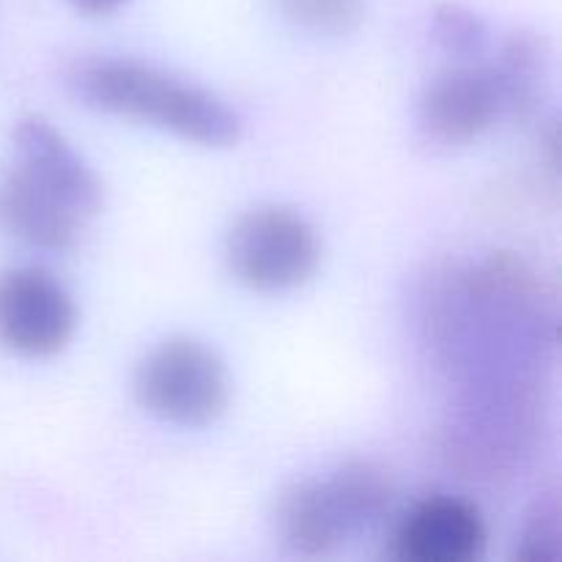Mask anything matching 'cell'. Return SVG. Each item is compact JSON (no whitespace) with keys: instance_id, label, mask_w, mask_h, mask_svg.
I'll use <instances>...</instances> for the list:
<instances>
[{"instance_id":"cell-7","label":"cell","mask_w":562,"mask_h":562,"mask_svg":"<svg viewBox=\"0 0 562 562\" xmlns=\"http://www.w3.org/2000/svg\"><path fill=\"white\" fill-rule=\"evenodd\" d=\"M14 165H20L33 181L53 192L77 217H97L104 203L102 181L49 121L38 115L22 119L14 130Z\"/></svg>"},{"instance_id":"cell-9","label":"cell","mask_w":562,"mask_h":562,"mask_svg":"<svg viewBox=\"0 0 562 562\" xmlns=\"http://www.w3.org/2000/svg\"><path fill=\"white\" fill-rule=\"evenodd\" d=\"M86 220L33 181L20 165L0 176V228L38 250H69Z\"/></svg>"},{"instance_id":"cell-5","label":"cell","mask_w":562,"mask_h":562,"mask_svg":"<svg viewBox=\"0 0 562 562\" xmlns=\"http://www.w3.org/2000/svg\"><path fill=\"white\" fill-rule=\"evenodd\" d=\"M77 307L66 285L42 267L0 274V346L27 360L60 355L75 338Z\"/></svg>"},{"instance_id":"cell-3","label":"cell","mask_w":562,"mask_h":562,"mask_svg":"<svg viewBox=\"0 0 562 562\" xmlns=\"http://www.w3.org/2000/svg\"><path fill=\"white\" fill-rule=\"evenodd\" d=\"M135 395L159 420L201 428L225 412L231 379L217 351L201 340L170 338L137 366Z\"/></svg>"},{"instance_id":"cell-14","label":"cell","mask_w":562,"mask_h":562,"mask_svg":"<svg viewBox=\"0 0 562 562\" xmlns=\"http://www.w3.org/2000/svg\"><path fill=\"white\" fill-rule=\"evenodd\" d=\"M69 3L75 5L77 11H82V14L99 16V14H110V11L121 9L126 0H69Z\"/></svg>"},{"instance_id":"cell-8","label":"cell","mask_w":562,"mask_h":562,"mask_svg":"<svg viewBox=\"0 0 562 562\" xmlns=\"http://www.w3.org/2000/svg\"><path fill=\"white\" fill-rule=\"evenodd\" d=\"M486 543L481 510L461 497L437 494L401 519L393 547L404 562H472L483 558Z\"/></svg>"},{"instance_id":"cell-11","label":"cell","mask_w":562,"mask_h":562,"mask_svg":"<svg viewBox=\"0 0 562 562\" xmlns=\"http://www.w3.org/2000/svg\"><path fill=\"white\" fill-rule=\"evenodd\" d=\"M289 22L313 36H346L366 16V0H278Z\"/></svg>"},{"instance_id":"cell-13","label":"cell","mask_w":562,"mask_h":562,"mask_svg":"<svg viewBox=\"0 0 562 562\" xmlns=\"http://www.w3.org/2000/svg\"><path fill=\"white\" fill-rule=\"evenodd\" d=\"M437 38L450 49V53L470 55L486 44V27L477 20L472 11L461 9V5H442L437 9Z\"/></svg>"},{"instance_id":"cell-4","label":"cell","mask_w":562,"mask_h":562,"mask_svg":"<svg viewBox=\"0 0 562 562\" xmlns=\"http://www.w3.org/2000/svg\"><path fill=\"white\" fill-rule=\"evenodd\" d=\"M231 272L247 289L280 294L305 285L322 263L316 228L283 206H261L239 217L228 236Z\"/></svg>"},{"instance_id":"cell-12","label":"cell","mask_w":562,"mask_h":562,"mask_svg":"<svg viewBox=\"0 0 562 562\" xmlns=\"http://www.w3.org/2000/svg\"><path fill=\"white\" fill-rule=\"evenodd\" d=\"M562 558L560 505L554 497L541 499L527 516L516 541V560L558 562Z\"/></svg>"},{"instance_id":"cell-10","label":"cell","mask_w":562,"mask_h":562,"mask_svg":"<svg viewBox=\"0 0 562 562\" xmlns=\"http://www.w3.org/2000/svg\"><path fill=\"white\" fill-rule=\"evenodd\" d=\"M510 110H530L543 80V53L536 36L516 33L505 47L503 66L497 69Z\"/></svg>"},{"instance_id":"cell-1","label":"cell","mask_w":562,"mask_h":562,"mask_svg":"<svg viewBox=\"0 0 562 562\" xmlns=\"http://www.w3.org/2000/svg\"><path fill=\"white\" fill-rule=\"evenodd\" d=\"M86 108L143 121L206 148L236 146L241 119L206 88L176 80L137 60H88L69 77Z\"/></svg>"},{"instance_id":"cell-6","label":"cell","mask_w":562,"mask_h":562,"mask_svg":"<svg viewBox=\"0 0 562 562\" xmlns=\"http://www.w3.org/2000/svg\"><path fill=\"white\" fill-rule=\"evenodd\" d=\"M503 110H508V102L497 69L453 66L423 93L420 124L431 140L464 146L492 130Z\"/></svg>"},{"instance_id":"cell-2","label":"cell","mask_w":562,"mask_h":562,"mask_svg":"<svg viewBox=\"0 0 562 562\" xmlns=\"http://www.w3.org/2000/svg\"><path fill=\"white\" fill-rule=\"evenodd\" d=\"M393 488L368 461H349L327 477L294 483L278 503V530L285 547L322 558L368 530L387 510Z\"/></svg>"}]
</instances>
